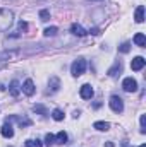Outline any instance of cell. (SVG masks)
I'll return each instance as SVG.
<instances>
[{"instance_id":"cell-1","label":"cell","mask_w":146,"mask_h":147,"mask_svg":"<svg viewBox=\"0 0 146 147\" xmlns=\"http://www.w3.org/2000/svg\"><path fill=\"white\" fill-rule=\"evenodd\" d=\"M14 21V12L9 9H0V31H7Z\"/></svg>"},{"instance_id":"cell-2","label":"cell","mask_w":146,"mask_h":147,"mask_svg":"<svg viewBox=\"0 0 146 147\" xmlns=\"http://www.w3.org/2000/svg\"><path fill=\"white\" fill-rule=\"evenodd\" d=\"M84 70H86V60H84V58H77V60H74L72 65H71V74H72L74 77L83 75Z\"/></svg>"},{"instance_id":"cell-3","label":"cell","mask_w":146,"mask_h":147,"mask_svg":"<svg viewBox=\"0 0 146 147\" xmlns=\"http://www.w3.org/2000/svg\"><path fill=\"white\" fill-rule=\"evenodd\" d=\"M108 105H110V108H112V111H115V113H122L124 111V103H122V99L119 96H112Z\"/></svg>"},{"instance_id":"cell-4","label":"cell","mask_w":146,"mask_h":147,"mask_svg":"<svg viewBox=\"0 0 146 147\" xmlns=\"http://www.w3.org/2000/svg\"><path fill=\"white\" fill-rule=\"evenodd\" d=\"M122 87H124L126 92H136V91H138V82H136L132 77H127V79H124Z\"/></svg>"},{"instance_id":"cell-5","label":"cell","mask_w":146,"mask_h":147,"mask_svg":"<svg viewBox=\"0 0 146 147\" xmlns=\"http://www.w3.org/2000/svg\"><path fill=\"white\" fill-rule=\"evenodd\" d=\"M79 94H81L83 99H91V98H93V87H91L89 84H84V86L81 87Z\"/></svg>"},{"instance_id":"cell-6","label":"cell","mask_w":146,"mask_h":147,"mask_svg":"<svg viewBox=\"0 0 146 147\" xmlns=\"http://www.w3.org/2000/svg\"><path fill=\"white\" fill-rule=\"evenodd\" d=\"M145 63H146V60L143 57H136V58L131 62V69H132V70H141V69L145 67Z\"/></svg>"},{"instance_id":"cell-7","label":"cell","mask_w":146,"mask_h":147,"mask_svg":"<svg viewBox=\"0 0 146 147\" xmlns=\"http://www.w3.org/2000/svg\"><path fill=\"white\" fill-rule=\"evenodd\" d=\"M23 91H24V94H26V96H33V94H35V84H33V80H31V79H28V80L24 82Z\"/></svg>"},{"instance_id":"cell-8","label":"cell","mask_w":146,"mask_h":147,"mask_svg":"<svg viewBox=\"0 0 146 147\" xmlns=\"http://www.w3.org/2000/svg\"><path fill=\"white\" fill-rule=\"evenodd\" d=\"M0 132H2V135H3L5 139H10V137L14 135V130H12V125H10V121H5Z\"/></svg>"},{"instance_id":"cell-9","label":"cell","mask_w":146,"mask_h":147,"mask_svg":"<svg viewBox=\"0 0 146 147\" xmlns=\"http://www.w3.org/2000/svg\"><path fill=\"white\" fill-rule=\"evenodd\" d=\"M9 92H10L14 98H17V96H19V92H21V87H19V82H17V80H12V82H10Z\"/></svg>"},{"instance_id":"cell-10","label":"cell","mask_w":146,"mask_h":147,"mask_svg":"<svg viewBox=\"0 0 146 147\" xmlns=\"http://www.w3.org/2000/svg\"><path fill=\"white\" fill-rule=\"evenodd\" d=\"M120 72H122V63L117 60V62L113 63V67L108 70V75H110V77H115V75H119Z\"/></svg>"},{"instance_id":"cell-11","label":"cell","mask_w":146,"mask_h":147,"mask_svg":"<svg viewBox=\"0 0 146 147\" xmlns=\"http://www.w3.org/2000/svg\"><path fill=\"white\" fill-rule=\"evenodd\" d=\"M134 21H136V22H143V21H145V7H143V5H139V7L136 9Z\"/></svg>"},{"instance_id":"cell-12","label":"cell","mask_w":146,"mask_h":147,"mask_svg":"<svg viewBox=\"0 0 146 147\" xmlns=\"http://www.w3.org/2000/svg\"><path fill=\"white\" fill-rule=\"evenodd\" d=\"M71 31H72V34H76V36H84V34H86L84 28H83L81 24H76V22L71 26Z\"/></svg>"},{"instance_id":"cell-13","label":"cell","mask_w":146,"mask_h":147,"mask_svg":"<svg viewBox=\"0 0 146 147\" xmlns=\"http://www.w3.org/2000/svg\"><path fill=\"white\" fill-rule=\"evenodd\" d=\"M48 86H50V91H52V92H57V91L60 89V80H59V77H52Z\"/></svg>"},{"instance_id":"cell-14","label":"cell","mask_w":146,"mask_h":147,"mask_svg":"<svg viewBox=\"0 0 146 147\" xmlns=\"http://www.w3.org/2000/svg\"><path fill=\"white\" fill-rule=\"evenodd\" d=\"M134 43L138 45V46H141V48H145L146 46V38L143 33H138L136 36H134Z\"/></svg>"},{"instance_id":"cell-15","label":"cell","mask_w":146,"mask_h":147,"mask_svg":"<svg viewBox=\"0 0 146 147\" xmlns=\"http://www.w3.org/2000/svg\"><path fill=\"white\" fill-rule=\"evenodd\" d=\"M55 142H57V144H62V146H64V144H67V134H65L64 130H62V132H59V134L55 135Z\"/></svg>"},{"instance_id":"cell-16","label":"cell","mask_w":146,"mask_h":147,"mask_svg":"<svg viewBox=\"0 0 146 147\" xmlns=\"http://www.w3.org/2000/svg\"><path fill=\"white\" fill-rule=\"evenodd\" d=\"M93 127H95L96 130H102V132H107V130L110 128V125L107 123V121H96Z\"/></svg>"},{"instance_id":"cell-17","label":"cell","mask_w":146,"mask_h":147,"mask_svg":"<svg viewBox=\"0 0 146 147\" xmlns=\"http://www.w3.org/2000/svg\"><path fill=\"white\" fill-rule=\"evenodd\" d=\"M57 33H59V29H57L55 26H52V28H46V29L43 31V34H45V36H55Z\"/></svg>"},{"instance_id":"cell-18","label":"cell","mask_w":146,"mask_h":147,"mask_svg":"<svg viewBox=\"0 0 146 147\" xmlns=\"http://www.w3.org/2000/svg\"><path fill=\"white\" fill-rule=\"evenodd\" d=\"M26 147H43V144L40 142V140H35V139H29V140H26Z\"/></svg>"},{"instance_id":"cell-19","label":"cell","mask_w":146,"mask_h":147,"mask_svg":"<svg viewBox=\"0 0 146 147\" xmlns=\"http://www.w3.org/2000/svg\"><path fill=\"white\" fill-rule=\"evenodd\" d=\"M40 19H41L43 22H46V21L50 19V12H48L46 9H43V10H40Z\"/></svg>"},{"instance_id":"cell-20","label":"cell","mask_w":146,"mask_h":147,"mask_svg":"<svg viewBox=\"0 0 146 147\" xmlns=\"http://www.w3.org/2000/svg\"><path fill=\"white\" fill-rule=\"evenodd\" d=\"M52 116H53V120H57V121L64 120V113H62L60 110H53V113H52Z\"/></svg>"},{"instance_id":"cell-21","label":"cell","mask_w":146,"mask_h":147,"mask_svg":"<svg viewBox=\"0 0 146 147\" xmlns=\"http://www.w3.org/2000/svg\"><path fill=\"white\" fill-rule=\"evenodd\" d=\"M45 144H46V146H52V144H55V135H52V134H46V137H45Z\"/></svg>"},{"instance_id":"cell-22","label":"cell","mask_w":146,"mask_h":147,"mask_svg":"<svg viewBox=\"0 0 146 147\" xmlns=\"http://www.w3.org/2000/svg\"><path fill=\"white\" fill-rule=\"evenodd\" d=\"M129 50H131V45H129V43H124V45L119 46V51H122V53H127Z\"/></svg>"},{"instance_id":"cell-23","label":"cell","mask_w":146,"mask_h":147,"mask_svg":"<svg viewBox=\"0 0 146 147\" xmlns=\"http://www.w3.org/2000/svg\"><path fill=\"white\" fill-rule=\"evenodd\" d=\"M139 121H141V134H145L146 132V116L145 115H141V120Z\"/></svg>"},{"instance_id":"cell-24","label":"cell","mask_w":146,"mask_h":147,"mask_svg":"<svg viewBox=\"0 0 146 147\" xmlns=\"http://www.w3.org/2000/svg\"><path fill=\"white\" fill-rule=\"evenodd\" d=\"M33 110H35V111H38V113H41V115H48V111L45 110L43 106H40V105H36V106H35Z\"/></svg>"},{"instance_id":"cell-25","label":"cell","mask_w":146,"mask_h":147,"mask_svg":"<svg viewBox=\"0 0 146 147\" xmlns=\"http://www.w3.org/2000/svg\"><path fill=\"white\" fill-rule=\"evenodd\" d=\"M19 31H28V24H26L24 21L19 22Z\"/></svg>"},{"instance_id":"cell-26","label":"cell","mask_w":146,"mask_h":147,"mask_svg":"<svg viewBox=\"0 0 146 147\" xmlns=\"http://www.w3.org/2000/svg\"><path fill=\"white\" fill-rule=\"evenodd\" d=\"M89 33H91V34H95V36H96V34H100V33H98V29H96V28H93V29H91V31H89Z\"/></svg>"},{"instance_id":"cell-27","label":"cell","mask_w":146,"mask_h":147,"mask_svg":"<svg viewBox=\"0 0 146 147\" xmlns=\"http://www.w3.org/2000/svg\"><path fill=\"white\" fill-rule=\"evenodd\" d=\"M122 147H131V146H129L127 142H122Z\"/></svg>"},{"instance_id":"cell-28","label":"cell","mask_w":146,"mask_h":147,"mask_svg":"<svg viewBox=\"0 0 146 147\" xmlns=\"http://www.w3.org/2000/svg\"><path fill=\"white\" fill-rule=\"evenodd\" d=\"M105 146H107V147H113V144H112V142H107Z\"/></svg>"},{"instance_id":"cell-29","label":"cell","mask_w":146,"mask_h":147,"mask_svg":"<svg viewBox=\"0 0 146 147\" xmlns=\"http://www.w3.org/2000/svg\"><path fill=\"white\" fill-rule=\"evenodd\" d=\"M139 147H146V146H145V144H141V146H139Z\"/></svg>"}]
</instances>
